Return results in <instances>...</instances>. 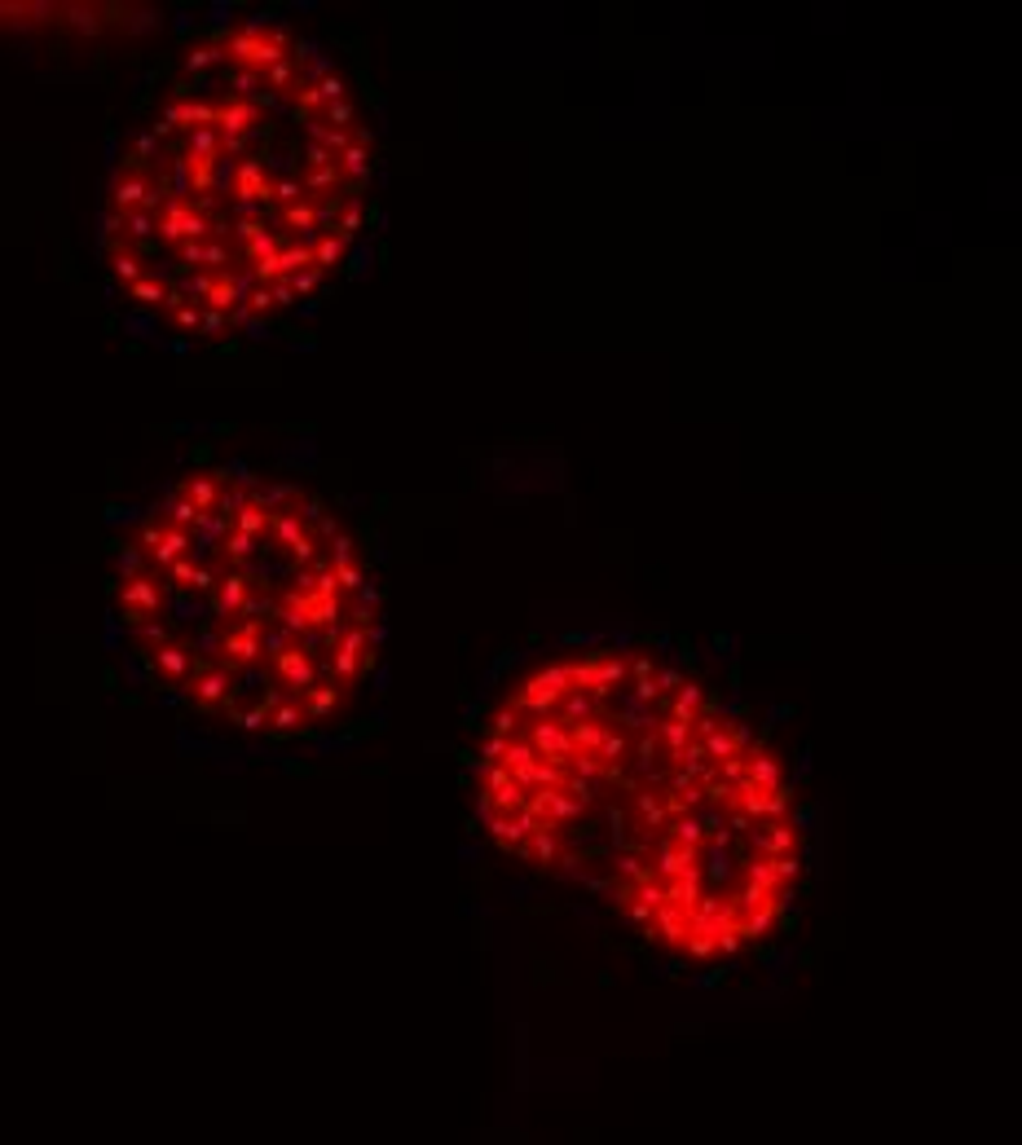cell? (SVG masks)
Wrapping results in <instances>:
<instances>
[{
    "mask_svg": "<svg viewBox=\"0 0 1022 1145\" xmlns=\"http://www.w3.org/2000/svg\"><path fill=\"white\" fill-rule=\"evenodd\" d=\"M472 811L670 974L732 983L802 925L815 802L780 714L674 643H578L476 723Z\"/></svg>",
    "mask_w": 1022,
    "mask_h": 1145,
    "instance_id": "obj_1",
    "label": "cell"
},
{
    "mask_svg": "<svg viewBox=\"0 0 1022 1145\" xmlns=\"http://www.w3.org/2000/svg\"><path fill=\"white\" fill-rule=\"evenodd\" d=\"M252 124H256V106H247V102H230L225 111H216V128L225 137H243Z\"/></svg>",
    "mask_w": 1022,
    "mask_h": 1145,
    "instance_id": "obj_2",
    "label": "cell"
},
{
    "mask_svg": "<svg viewBox=\"0 0 1022 1145\" xmlns=\"http://www.w3.org/2000/svg\"><path fill=\"white\" fill-rule=\"evenodd\" d=\"M146 538H150V542H155V560H159V564H168V560H172V564H177V560H181V551H186V547H190L186 529H163V533H159V529H150V533H146Z\"/></svg>",
    "mask_w": 1022,
    "mask_h": 1145,
    "instance_id": "obj_3",
    "label": "cell"
},
{
    "mask_svg": "<svg viewBox=\"0 0 1022 1145\" xmlns=\"http://www.w3.org/2000/svg\"><path fill=\"white\" fill-rule=\"evenodd\" d=\"M115 203L124 207H141V203H150V190H146V181L141 177H128V181H119V190H115Z\"/></svg>",
    "mask_w": 1022,
    "mask_h": 1145,
    "instance_id": "obj_4",
    "label": "cell"
},
{
    "mask_svg": "<svg viewBox=\"0 0 1022 1145\" xmlns=\"http://www.w3.org/2000/svg\"><path fill=\"white\" fill-rule=\"evenodd\" d=\"M190 498L199 511H208L216 503V481H190Z\"/></svg>",
    "mask_w": 1022,
    "mask_h": 1145,
    "instance_id": "obj_5",
    "label": "cell"
},
{
    "mask_svg": "<svg viewBox=\"0 0 1022 1145\" xmlns=\"http://www.w3.org/2000/svg\"><path fill=\"white\" fill-rule=\"evenodd\" d=\"M265 520L269 516L260 507H243V511H238V533H260V529H265Z\"/></svg>",
    "mask_w": 1022,
    "mask_h": 1145,
    "instance_id": "obj_6",
    "label": "cell"
},
{
    "mask_svg": "<svg viewBox=\"0 0 1022 1145\" xmlns=\"http://www.w3.org/2000/svg\"><path fill=\"white\" fill-rule=\"evenodd\" d=\"M225 551H230L234 560H252V551H256L252 533H230V538H225Z\"/></svg>",
    "mask_w": 1022,
    "mask_h": 1145,
    "instance_id": "obj_7",
    "label": "cell"
},
{
    "mask_svg": "<svg viewBox=\"0 0 1022 1145\" xmlns=\"http://www.w3.org/2000/svg\"><path fill=\"white\" fill-rule=\"evenodd\" d=\"M190 146H194V155H203V163H208V155L216 150V133H212V128H194Z\"/></svg>",
    "mask_w": 1022,
    "mask_h": 1145,
    "instance_id": "obj_8",
    "label": "cell"
},
{
    "mask_svg": "<svg viewBox=\"0 0 1022 1145\" xmlns=\"http://www.w3.org/2000/svg\"><path fill=\"white\" fill-rule=\"evenodd\" d=\"M133 300H141V304H155V300H168V296H163V287H159V282H133Z\"/></svg>",
    "mask_w": 1022,
    "mask_h": 1145,
    "instance_id": "obj_9",
    "label": "cell"
},
{
    "mask_svg": "<svg viewBox=\"0 0 1022 1145\" xmlns=\"http://www.w3.org/2000/svg\"><path fill=\"white\" fill-rule=\"evenodd\" d=\"M115 274L128 278V282H137L141 278V260L137 256H115Z\"/></svg>",
    "mask_w": 1022,
    "mask_h": 1145,
    "instance_id": "obj_10",
    "label": "cell"
},
{
    "mask_svg": "<svg viewBox=\"0 0 1022 1145\" xmlns=\"http://www.w3.org/2000/svg\"><path fill=\"white\" fill-rule=\"evenodd\" d=\"M212 62H221V49H194L190 53V67L199 71V67H212Z\"/></svg>",
    "mask_w": 1022,
    "mask_h": 1145,
    "instance_id": "obj_11",
    "label": "cell"
},
{
    "mask_svg": "<svg viewBox=\"0 0 1022 1145\" xmlns=\"http://www.w3.org/2000/svg\"><path fill=\"white\" fill-rule=\"evenodd\" d=\"M194 516H199V507H194V503H177V507H172V520H177V525H190Z\"/></svg>",
    "mask_w": 1022,
    "mask_h": 1145,
    "instance_id": "obj_12",
    "label": "cell"
},
{
    "mask_svg": "<svg viewBox=\"0 0 1022 1145\" xmlns=\"http://www.w3.org/2000/svg\"><path fill=\"white\" fill-rule=\"evenodd\" d=\"M269 80H274V84H287V80H291V62L282 58L278 67H269Z\"/></svg>",
    "mask_w": 1022,
    "mask_h": 1145,
    "instance_id": "obj_13",
    "label": "cell"
},
{
    "mask_svg": "<svg viewBox=\"0 0 1022 1145\" xmlns=\"http://www.w3.org/2000/svg\"><path fill=\"white\" fill-rule=\"evenodd\" d=\"M296 287H300V291H313V287H318V269H304V274H296Z\"/></svg>",
    "mask_w": 1022,
    "mask_h": 1145,
    "instance_id": "obj_14",
    "label": "cell"
},
{
    "mask_svg": "<svg viewBox=\"0 0 1022 1145\" xmlns=\"http://www.w3.org/2000/svg\"><path fill=\"white\" fill-rule=\"evenodd\" d=\"M278 199L296 203V199H300V185H296V181H282V185H278Z\"/></svg>",
    "mask_w": 1022,
    "mask_h": 1145,
    "instance_id": "obj_15",
    "label": "cell"
},
{
    "mask_svg": "<svg viewBox=\"0 0 1022 1145\" xmlns=\"http://www.w3.org/2000/svg\"><path fill=\"white\" fill-rule=\"evenodd\" d=\"M252 80H256V75H252V71L234 75V93H252Z\"/></svg>",
    "mask_w": 1022,
    "mask_h": 1145,
    "instance_id": "obj_16",
    "label": "cell"
}]
</instances>
